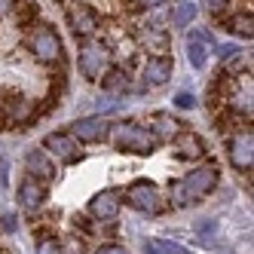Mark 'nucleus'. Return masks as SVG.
Here are the masks:
<instances>
[{
	"label": "nucleus",
	"mask_w": 254,
	"mask_h": 254,
	"mask_svg": "<svg viewBox=\"0 0 254 254\" xmlns=\"http://www.w3.org/2000/svg\"><path fill=\"white\" fill-rule=\"evenodd\" d=\"M217 187V169L214 166H202V169H196V172H187L181 181H172V205L178 208H187L193 202H199L202 196H208L211 190Z\"/></svg>",
	"instance_id": "obj_1"
},
{
	"label": "nucleus",
	"mask_w": 254,
	"mask_h": 254,
	"mask_svg": "<svg viewBox=\"0 0 254 254\" xmlns=\"http://www.w3.org/2000/svg\"><path fill=\"white\" fill-rule=\"evenodd\" d=\"M111 132V141H114V147L117 150H129V153H141V156H147L156 150V135L150 129H144V126L138 123H117L114 129H107Z\"/></svg>",
	"instance_id": "obj_2"
},
{
	"label": "nucleus",
	"mask_w": 254,
	"mask_h": 254,
	"mask_svg": "<svg viewBox=\"0 0 254 254\" xmlns=\"http://www.w3.org/2000/svg\"><path fill=\"white\" fill-rule=\"evenodd\" d=\"M28 46H31V52L37 56L40 62H46V64H56V62H62V40H59V34L52 31V28H46V25H40V28H34L31 31V37H28Z\"/></svg>",
	"instance_id": "obj_3"
},
{
	"label": "nucleus",
	"mask_w": 254,
	"mask_h": 254,
	"mask_svg": "<svg viewBox=\"0 0 254 254\" xmlns=\"http://www.w3.org/2000/svg\"><path fill=\"white\" fill-rule=\"evenodd\" d=\"M80 70L86 80H101L111 70V49L104 43H86L80 52Z\"/></svg>",
	"instance_id": "obj_4"
},
{
	"label": "nucleus",
	"mask_w": 254,
	"mask_h": 254,
	"mask_svg": "<svg viewBox=\"0 0 254 254\" xmlns=\"http://www.w3.org/2000/svg\"><path fill=\"white\" fill-rule=\"evenodd\" d=\"M126 202L132 208H138V211H144V214H159V208H162L159 190L150 184V181H135V184L126 190Z\"/></svg>",
	"instance_id": "obj_5"
},
{
	"label": "nucleus",
	"mask_w": 254,
	"mask_h": 254,
	"mask_svg": "<svg viewBox=\"0 0 254 254\" xmlns=\"http://www.w3.org/2000/svg\"><path fill=\"white\" fill-rule=\"evenodd\" d=\"M230 162H233V169H239V172H251V159H254V138L251 132H242V135H236L230 141Z\"/></svg>",
	"instance_id": "obj_6"
},
{
	"label": "nucleus",
	"mask_w": 254,
	"mask_h": 254,
	"mask_svg": "<svg viewBox=\"0 0 254 254\" xmlns=\"http://www.w3.org/2000/svg\"><path fill=\"white\" fill-rule=\"evenodd\" d=\"M107 129H111V123L104 117H86V120L70 123V135L77 141H101L107 135Z\"/></svg>",
	"instance_id": "obj_7"
},
{
	"label": "nucleus",
	"mask_w": 254,
	"mask_h": 254,
	"mask_svg": "<svg viewBox=\"0 0 254 254\" xmlns=\"http://www.w3.org/2000/svg\"><path fill=\"white\" fill-rule=\"evenodd\" d=\"M43 147L52 153V156H59V159H67V162H74L80 156L77 150V138L74 135H64V132H52L43 138Z\"/></svg>",
	"instance_id": "obj_8"
},
{
	"label": "nucleus",
	"mask_w": 254,
	"mask_h": 254,
	"mask_svg": "<svg viewBox=\"0 0 254 254\" xmlns=\"http://www.w3.org/2000/svg\"><path fill=\"white\" fill-rule=\"evenodd\" d=\"M208 49H211V34H208V31H190V34H187V59H190V64H193L196 70L205 67Z\"/></svg>",
	"instance_id": "obj_9"
},
{
	"label": "nucleus",
	"mask_w": 254,
	"mask_h": 254,
	"mask_svg": "<svg viewBox=\"0 0 254 254\" xmlns=\"http://www.w3.org/2000/svg\"><path fill=\"white\" fill-rule=\"evenodd\" d=\"M89 211H92L95 221H114V217L120 214V196L114 190H101L98 196H92Z\"/></svg>",
	"instance_id": "obj_10"
},
{
	"label": "nucleus",
	"mask_w": 254,
	"mask_h": 254,
	"mask_svg": "<svg viewBox=\"0 0 254 254\" xmlns=\"http://www.w3.org/2000/svg\"><path fill=\"white\" fill-rule=\"evenodd\" d=\"M67 19H70V31H74L77 37H89V34L98 28V15L89 6H74L67 12Z\"/></svg>",
	"instance_id": "obj_11"
},
{
	"label": "nucleus",
	"mask_w": 254,
	"mask_h": 254,
	"mask_svg": "<svg viewBox=\"0 0 254 254\" xmlns=\"http://www.w3.org/2000/svg\"><path fill=\"white\" fill-rule=\"evenodd\" d=\"M25 169H28L31 178H37V181H52L56 178V166H52V159L43 150H31L25 156Z\"/></svg>",
	"instance_id": "obj_12"
},
{
	"label": "nucleus",
	"mask_w": 254,
	"mask_h": 254,
	"mask_svg": "<svg viewBox=\"0 0 254 254\" xmlns=\"http://www.w3.org/2000/svg\"><path fill=\"white\" fill-rule=\"evenodd\" d=\"M172 59L169 56H159V59H150L147 64H144V83H150V86H162V83H169L172 77Z\"/></svg>",
	"instance_id": "obj_13"
},
{
	"label": "nucleus",
	"mask_w": 254,
	"mask_h": 254,
	"mask_svg": "<svg viewBox=\"0 0 254 254\" xmlns=\"http://www.w3.org/2000/svg\"><path fill=\"white\" fill-rule=\"evenodd\" d=\"M43 196H46V190H43V184H40V181L37 178H25L22 181V184H19V205L22 208H40L43 205Z\"/></svg>",
	"instance_id": "obj_14"
},
{
	"label": "nucleus",
	"mask_w": 254,
	"mask_h": 254,
	"mask_svg": "<svg viewBox=\"0 0 254 254\" xmlns=\"http://www.w3.org/2000/svg\"><path fill=\"white\" fill-rule=\"evenodd\" d=\"M202 138H199L196 132H178L175 135V153L181 159H199L202 156Z\"/></svg>",
	"instance_id": "obj_15"
},
{
	"label": "nucleus",
	"mask_w": 254,
	"mask_h": 254,
	"mask_svg": "<svg viewBox=\"0 0 254 254\" xmlns=\"http://www.w3.org/2000/svg\"><path fill=\"white\" fill-rule=\"evenodd\" d=\"M150 126H153V135H156V141H166V138H175L178 132H181V126H178V120L175 117H169V114H156L153 120H150Z\"/></svg>",
	"instance_id": "obj_16"
},
{
	"label": "nucleus",
	"mask_w": 254,
	"mask_h": 254,
	"mask_svg": "<svg viewBox=\"0 0 254 254\" xmlns=\"http://www.w3.org/2000/svg\"><path fill=\"white\" fill-rule=\"evenodd\" d=\"M144 254H190L184 245H175L169 239H147L144 242Z\"/></svg>",
	"instance_id": "obj_17"
},
{
	"label": "nucleus",
	"mask_w": 254,
	"mask_h": 254,
	"mask_svg": "<svg viewBox=\"0 0 254 254\" xmlns=\"http://www.w3.org/2000/svg\"><path fill=\"white\" fill-rule=\"evenodd\" d=\"M196 3H190V0H184V3H178L175 9H172V25L175 28H184V25H190L193 19H196Z\"/></svg>",
	"instance_id": "obj_18"
},
{
	"label": "nucleus",
	"mask_w": 254,
	"mask_h": 254,
	"mask_svg": "<svg viewBox=\"0 0 254 254\" xmlns=\"http://www.w3.org/2000/svg\"><path fill=\"white\" fill-rule=\"evenodd\" d=\"M101 86L107 89V92H126L129 89V77H126V70H107L104 74V80H101Z\"/></svg>",
	"instance_id": "obj_19"
},
{
	"label": "nucleus",
	"mask_w": 254,
	"mask_h": 254,
	"mask_svg": "<svg viewBox=\"0 0 254 254\" xmlns=\"http://www.w3.org/2000/svg\"><path fill=\"white\" fill-rule=\"evenodd\" d=\"M233 34H239V37H248L251 40V34H254V28H251V15H236V19H230V25H227Z\"/></svg>",
	"instance_id": "obj_20"
},
{
	"label": "nucleus",
	"mask_w": 254,
	"mask_h": 254,
	"mask_svg": "<svg viewBox=\"0 0 254 254\" xmlns=\"http://www.w3.org/2000/svg\"><path fill=\"white\" fill-rule=\"evenodd\" d=\"M37 254H62V242L59 239H40V245H37Z\"/></svg>",
	"instance_id": "obj_21"
},
{
	"label": "nucleus",
	"mask_w": 254,
	"mask_h": 254,
	"mask_svg": "<svg viewBox=\"0 0 254 254\" xmlns=\"http://www.w3.org/2000/svg\"><path fill=\"white\" fill-rule=\"evenodd\" d=\"M175 104L184 107V111H193V107H196V98H193L190 92H178V95H175Z\"/></svg>",
	"instance_id": "obj_22"
},
{
	"label": "nucleus",
	"mask_w": 254,
	"mask_h": 254,
	"mask_svg": "<svg viewBox=\"0 0 254 254\" xmlns=\"http://www.w3.org/2000/svg\"><path fill=\"white\" fill-rule=\"evenodd\" d=\"M214 230H217V224H214V221H202V224H196V233L202 236L205 242L211 239V233H214Z\"/></svg>",
	"instance_id": "obj_23"
},
{
	"label": "nucleus",
	"mask_w": 254,
	"mask_h": 254,
	"mask_svg": "<svg viewBox=\"0 0 254 254\" xmlns=\"http://www.w3.org/2000/svg\"><path fill=\"white\" fill-rule=\"evenodd\" d=\"M0 184H3V187L9 184V159H6V156L0 159Z\"/></svg>",
	"instance_id": "obj_24"
},
{
	"label": "nucleus",
	"mask_w": 254,
	"mask_h": 254,
	"mask_svg": "<svg viewBox=\"0 0 254 254\" xmlns=\"http://www.w3.org/2000/svg\"><path fill=\"white\" fill-rule=\"evenodd\" d=\"M224 6H227V0H205L208 12H224Z\"/></svg>",
	"instance_id": "obj_25"
},
{
	"label": "nucleus",
	"mask_w": 254,
	"mask_h": 254,
	"mask_svg": "<svg viewBox=\"0 0 254 254\" xmlns=\"http://www.w3.org/2000/svg\"><path fill=\"white\" fill-rule=\"evenodd\" d=\"M233 52H239V46H236V43H224V46H217V56H221V59L233 56Z\"/></svg>",
	"instance_id": "obj_26"
},
{
	"label": "nucleus",
	"mask_w": 254,
	"mask_h": 254,
	"mask_svg": "<svg viewBox=\"0 0 254 254\" xmlns=\"http://www.w3.org/2000/svg\"><path fill=\"white\" fill-rule=\"evenodd\" d=\"M0 227H3L6 233H15V214H6V217H0Z\"/></svg>",
	"instance_id": "obj_27"
},
{
	"label": "nucleus",
	"mask_w": 254,
	"mask_h": 254,
	"mask_svg": "<svg viewBox=\"0 0 254 254\" xmlns=\"http://www.w3.org/2000/svg\"><path fill=\"white\" fill-rule=\"evenodd\" d=\"M98 254H129V251L120 248V245H107V248H98Z\"/></svg>",
	"instance_id": "obj_28"
},
{
	"label": "nucleus",
	"mask_w": 254,
	"mask_h": 254,
	"mask_svg": "<svg viewBox=\"0 0 254 254\" xmlns=\"http://www.w3.org/2000/svg\"><path fill=\"white\" fill-rule=\"evenodd\" d=\"M12 3H15V0H0V19H3V15L12 9Z\"/></svg>",
	"instance_id": "obj_29"
},
{
	"label": "nucleus",
	"mask_w": 254,
	"mask_h": 254,
	"mask_svg": "<svg viewBox=\"0 0 254 254\" xmlns=\"http://www.w3.org/2000/svg\"><path fill=\"white\" fill-rule=\"evenodd\" d=\"M138 6H159V3H166V0H135Z\"/></svg>",
	"instance_id": "obj_30"
}]
</instances>
